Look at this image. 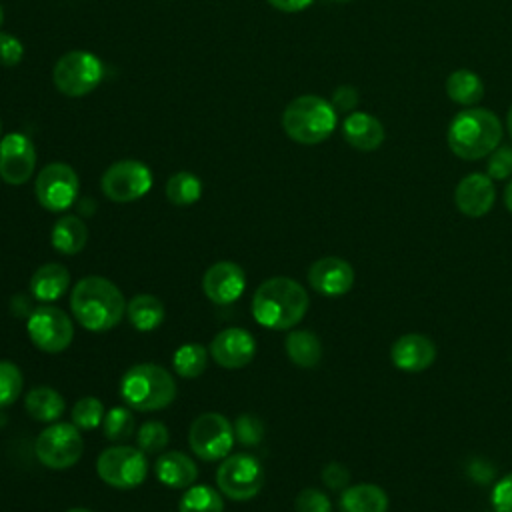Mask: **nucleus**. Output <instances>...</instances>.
<instances>
[{"label":"nucleus","mask_w":512,"mask_h":512,"mask_svg":"<svg viewBox=\"0 0 512 512\" xmlns=\"http://www.w3.org/2000/svg\"><path fill=\"white\" fill-rule=\"evenodd\" d=\"M100 184L112 202H134L150 190L152 172L138 160H120L104 172Z\"/></svg>","instance_id":"ddd939ff"},{"label":"nucleus","mask_w":512,"mask_h":512,"mask_svg":"<svg viewBox=\"0 0 512 512\" xmlns=\"http://www.w3.org/2000/svg\"><path fill=\"white\" fill-rule=\"evenodd\" d=\"M504 204H506V208L512 212V180L508 182V186H506V190H504Z\"/></svg>","instance_id":"c03bdc74"},{"label":"nucleus","mask_w":512,"mask_h":512,"mask_svg":"<svg viewBox=\"0 0 512 512\" xmlns=\"http://www.w3.org/2000/svg\"><path fill=\"white\" fill-rule=\"evenodd\" d=\"M494 512H512V472L502 476L492 490Z\"/></svg>","instance_id":"ea45409f"},{"label":"nucleus","mask_w":512,"mask_h":512,"mask_svg":"<svg viewBox=\"0 0 512 512\" xmlns=\"http://www.w3.org/2000/svg\"><path fill=\"white\" fill-rule=\"evenodd\" d=\"M296 512H332L328 496L318 488H304L294 500Z\"/></svg>","instance_id":"e433bc0d"},{"label":"nucleus","mask_w":512,"mask_h":512,"mask_svg":"<svg viewBox=\"0 0 512 512\" xmlns=\"http://www.w3.org/2000/svg\"><path fill=\"white\" fill-rule=\"evenodd\" d=\"M68 512H90V510H86V508H72V510H68Z\"/></svg>","instance_id":"49530a36"},{"label":"nucleus","mask_w":512,"mask_h":512,"mask_svg":"<svg viewBox=\"0 0 512 512\" xmlns=\"http://www.w3.org/2000/svg\"><path fill=\"white\" fill-rule=\"evenodd\" d=\"M2 22H4V10H2V6H0V26H2Z\"/></svg>","instance_id":"de8ad7c7"},{"label":"nucleus","mask_w":512,"mask_h":512,"mask_svg":"<svg viewBox=\"0 0 512 512\" xmlns=\"http://www.w3.org/2000/svg\"><path fill=\"white\" fill-rule=\"evenodd\" d=\"M104 404L94 396L80 398L72 408V424L80 430H94L104 420Z\"/></svg>","instance_id":"473e14b6"},{"label":"nucleus","mask_w":512,"mask_h":512,"mask_svg":"<svg viewBox=\"0 0 512 512\" xmlns=\"http://www.w3.org/2000/svg\"><path fill=\"white\" fill-rule=\"evenodd\" d=\"M138 448L144 452V454H156V452H162L170 440V432L168 428L158 422V420H150V422H144L140 428H138Z\"/></svg>","instance_id":"f704fd0d"},{"label":"nucleus","mask_w":512,"mask_h":512,"mask_svg":"<svg viewBox=\"0 0 512 512\" xmlns=\"http://www.w3.org/2000/svg\"><path fill=\"white\" fill-rule=\"evenodd\" d=\"M26 412L38 422H56L64 412V398L50 386H36L26 394Z\"/></svg>","instance_id":"cd10ccee"},{"label":"nucleus","mask_w":512,"mask_h":512,"mask_svg":"<svg viewBox=\"0 0 512 512\" xmlns=\"http://www.w3.org/2000/svg\"><path fill=\"white\" fill-rule=\"evenodd\" d=\"M202 196V182L192 172H176L166 182V198L176 206L194 204Z\"/></svg>","instance_id":"c756f323"},{"label":"nucleus","mask_w":512,"mask_h":512,"mask_svg":"<svg viewBox=\"0 0 512 512\" xmlns=\"http://www.w3.org/2000/svg\"><path fill=\"white\" fill-rule=\"evenodd\" d=\"M102 74H104V66L100 58L84 50L66 52L52 70L56 88L64 96H72V98H80L92 92L100 84Z\"/></svg>","instance_id":"0eeeda50"},{"label":"nucleus","mask_w":512,"mask_h":512,"mask_svg":"<svg viewBox=\"0 0 512 512\" xmlns=\"http://www.w3.org/2000/svg\"><path fill=\"white\" fill-rule=\"evenodd\" d=\"M494 200H496V188L488 174L472 172L464 176L454 190L456 208L468 218H480L488 214L494 206Z\"/></svg>","instance_id":"a211bd4d"},{"label":"nucleus","mask_w":512,"mask_h":512,"mask_svg":"<svg viewBox=\"0 0 512 512\" xmlns=\"http://www.w3.org/2000/svg\"><path fill=\"white\" fill-rule=\"evenodd\" d=\"M0 134H2V120H0Z\"/></svg>","instance_id":"8fccbe9b"},{"label":"nucleus","mask_w":512,"mask_h":512,"mask_svg":"<svg viewBox=\"0 0 512 512\" xmlns=\"http://www.w3.org/2000/svg\"><path fill=\"white\" fill-rule=\"evenodd\" d=\"M310 286L322 296H344L354 284V268L338 256H324L308 268Z\"/></svg>","instance_id":"dca6fc26"},{"label":"nucleus","mask_w":512,"mask_h":512,"mask_svg":"<svg viewBox=\"0 0 512 512\" xmlns=\"http://www.w3.org/2000/svg\"><path fill=\"white\" fill-rule=\"evenodd\" d=\"M70 286V272L56 262H48L40 266L30 278V292L40 302H54Z\"/></svg>","instance_id":"4be33fe9"},{"label":"nucleus","mask_w":512,"mask_h":512,"mask_svg":"<svg viewBox=\"0 0 512 512\" xmlns=\"http://www.w3.org/2000/svg\"><path fill=\"white\" fill-rule=\"evenodd\" d=\"M22 56H24L22 42L8 32H0V64L16 66L22 60Z\"/></svg>","instance_id":"58836bf2"},{"label":"nucleus","mask_w":512,"mask_h":512,"mask_svg":"<svg viewBox=\"0 0 512 512\" xmlns=\"http://www.w3.org/2000/svg\"><path fill=\"white\" fill-rule=\"evenodd\" d=\"M446 94L456 104L474 106L484 96V84L478 74H474L472 70L460 68L446 78Z\"/></svg>","instance_id":"bb28decb"},{"label":"nucleus","mask_w":512,"mask_h":512,"mask_svg":"<svg viewBox=\"0 0 512 512\" xmlns=\"http://www.w3.org/2000/svg\"><path fill=\"white\" fill-rule=\"evenodd\" d=\"M332 2H350V0H332Z\"/></svg>","instance_id":"09e8293b"},{"label":"nucleus","mask_w":512,"mask_h":512,"mask_svg":"<svg viewBox=\"0 0 512 512\" xmlns=\"http://www.w3.org/2000/svg\"><path fill=\"white\" fill-rule=\"evenodd\" d=\"M392 364L404 372H422L436 360V344L424 334H404L390 348Z\"/></svg>","instance_id":"6ab92c4d"},{"label":"nucleus","mask_w":512,"mask_h":512,"mask_svg":"<svg viewBox=\"0 0 512 512\" xmlns=\"http://www.w3.org/2000/svg\"><path fill=\"white\" fill-rule=\"evenodd\" d=\"M50 242L60 254H78L88 242V228L82 218L66 214L54 222Z\"/></svg>","instance_id":"b1692460"},{"label":"nucleus","mask_w":512,"mask_h":512,"mask_svg":"<svg viewBox=\"0 0 512 512\" xmlns=\"http://www.w3.org/2000/svg\"><path fill=\"white\" fill-rule=\"evenodd\" d=\"M208 362V352L204 346L196 344V342H188L182 344L172 358V366L176 370L178 376L182 378H196L204 372Z\"/></svg>","instance_id":"7c9ffc66"},{"label":"nucleus","mask_w":512,"mask_h":512,"mask_svg":"<svg viewBox=\"0 0 512 512\" xmlns=\"http://www.w3.org/2000/svg\"><path fill=\"white\" fill-rule=\"evenodd\" d=\"M338 114L332 102L316 96L304 94L294 98L282 114L284 132L298 144H320L336 128Z\"/></svg>","instance_id":"39448f33"},{"label":"nucleus","mask_w":512,"mask_h":512,"mask_svg":"<svg viewBox=\"0 0 512 512\" xmlns=\"http://www.w3.org/2000/svg\"><path fill=\"white\" fill-rule=\"evenodd\" d=\"M36 168V150L28 136L20 132L6 134L0 140V178L6 184H24Z\"/></svg>","instance_id":"4468645a"},{"label":"nucleus","mask_w":512,"mask_h":512,"mask_svg":"<svg viewBox=\"0 0 512 512\" xmlns=\"http://www.w3.org/2000/svg\"><path fill=\"white\" fill-rule=\"evenodd\" d=\"M234 438L244 444V446H254L262 440L264 436V424L260 418L252 416V414H242L236 418L234 422Z\"/></svg>","instance_id":"c9c22d12"},{"label":"nucleus","mask_w":512,"mask_h":512,"mask_svg":"<svg viewBox=\"0 0 512 512\" xmlns=\"http://www.w3.org/2000/svg\"><path fill=\"white\" fill-rule=\"evenodd\" d=\"M314 0H268L270 6L282 10V12H300L308 8Z\"/></svg>","instance_id":"37998d69"},{"label":"nucleus","mask_w":512,"mask_h":512,"mask_svg":"<svg viewBox=\"0 0 512 512\" xmlns=\"http://www.w3.org/2000/svg\"><path fill=\"white\" fill-rule=\"evenodd\" d=\"M26 330L32 344L48 354L66 350L74 338L70 316L56 306H40L32 310L26 322Z\"/></svg>","instance_id":"9b49d317"},{"label":"nucleus","mask_w":512,"mask_h":512,"mask_svg":"<svg viewBox=\"0 0 512 512\" xmlns=\"http://www.w3.org/2000/svg\"><path fill=\"white\" fill-rule=\"evenodd\" d=\"M24 378L14 362L0 360V408L14 404L22 394Z\"/></svg>","instance_id":"72a5a7b5"},{"label":"nucleus","mask_w":512,"mask_h":512,"mask_svg":"<svg viewBox=\"0 0 512 512\" xmlns=\"http://www.w3.org/2000/svg\"><path fill=\"white\" fill-rule=\"evenodd\" d=\"M286 354L288 358L302 368H312L322 358L320 338L310 330H292L286 336Z\"/></svg>","instance_id":"a878e982"},{"label":"nucleus","mask_w":512,"mask_h":512,"mask_svg":"<svg viewBox=\"0 0 512 512\" xmlns=\"http://www.w3.org/2000/svg\"><path fill=\"white\" fill-rule=\"evenodd\" d=\"M358 104V94L352 86H340L332 94V106L336 112H352Z\"/></svg>","instance_id":"79ce46f5"},{"label":"nucleus","mask_w":512,"mask_h":512,"mask_svg":"<svg viewBox=\"0 0 512 512\" xmlns=\"http://www.w3.org/2000/svg\"><path fill=\"white\" fill-rule=\"evenodd\" d=\"M70 308L82 328L106 332L122 320L126 302L112 280L104 276H84L72 288Z\"/></svg>","instance_id":"f257e3e1"},{"label":"nucleus","mask_w":512,"mask_h":512,"mask_svg":"<svg viewBox=\"0 0 512 512\" xmlns=\"http://www.w3.org/2000/svg\"><path fill=\"white\" fill-rule=\"evenodd\" d=\"M36 200L50 212H62L70 208L78 196V176L72 166L64 162H52L40 170L34 184Z\"/></svg>","instance_id":"f8f14e48"},{"label":"nucleus","mask_w":512,"mask_h":512,"mask_svg":"<svg viewBox=\"0 0 512 512\" xmlns=\"http://www.w3.org/2000/svg\"><path fill=\"white\" fill-rule=\"evenodd\" d=\"M486 172L492 180H504L512 174V146H498L490 152Z\"/></svg>","instance_id":"4c0bfd02"},{"label":"nucleus","mask_w":512,"mask_h":512,"mask_svg":"<svg viewBox=\"0 0 512 512\" xmlns=\"http://www.w3.org/2000/svg\"><path fill=\"white\" fill-rule=\"evenodd\" d=\"M178 512H224L222 496L208 484H192L180 498Z\"/></svg>","instance_id":"c85d7f7f"},{"label":"nucleus","mask_w":512,"mask_h":512,"mask_svg":"<svg viewBox=\"0 0 512 512\" xmlns=\"http://www.w3.org/2000/svg\"><path fill=\"white\" fill-rule=\"evenodd\" d=\"M344 140L362 152H372L380 148L386 138L382 122L368 112H350L342 124Z\"/></svg>","instance_id":"aec40b11"},{"label":"nucleus","mask_w":512,"mask_h":512,"mask_svg":"<svg viewBox=\"0 0 512 512\" xmlns=\"http://www.w3.org/2000/svg\"><path fill=\"white\" fill-rule=\"evenodd\" d=\"M310 298L302 284L288 276L264 280L252 296L254 320L270 330L294 328L306 314Z\"/></svg>","instance_id":"f03ea898"},{"label":"nucleus","mask_w":512,"mask_h":512,"mask_svg":"<svg viewBox=\"0 0 512 512\" xmlns=\"http://www.w3.org/2000/svg\"><path fill=\"white\" fill-rule=\"evenodd\" d=\"M34 452L36 458L52 470L70 468L80 460L84 452L80 428L68 422H56L46 426L34 442Z\"/></svg>","instance_id":"6e6552de"},{"label":"nucleus","mask_w":512,"mask_h":512,"mask_svg":"<svg viewBox=\"0 0 512 512\" xmlns=\"http://www.w3.org/2000/svg\"><path fill=\"white\" fill-rule=\"evenodd\" d=\"M506 128H508V134H510V138H512V106H510V110H508V118H506Z\"/></svg>","instance_id":"a18cd8bd"},{"label":"nucleus","mask_w":512,"mask_h":512,"mask_svg":"<svg viewBox=\"0 0 512 512\" xmlns=\"http://www.w3.org/2000/svg\"><path fill=\"white\" fill-rule=\"evenodd\" d=\"M340 512H388V496L378 484H354L342 490Z\"/></svg>","instance_id":"5701e85b"},{"label":"nucleus","mask_w":512,"mask_h":512,"mask_svg":"<svg viewBox=\"0 0 512 512\" xmlns=\"http://www.w3.org/2000/svg\"><path fill=\"white\" fill-rule=\"evenodd\" d=\"M104 436L110 442H124L134 434V416L124 406H114L104 414L102 420Z\"/></svg>","instance_id":"2f4dec72"},{"label":"nucleus","mask_w":512,"mask_h":512,"mask_svg":"<svg viewBox=\"0 0 512 512\" xmlns=\"http://www.w3.org/2000/svg\"><path fill=\"white\" fill-rule=\"evenodd\" d=\"M322 482L330 488V490H344L350 484V472L344 464L340 462H330L324 466L322 470Z\"/></svg>","instance_id":"a19ab883"},{"label":"nucleus","mask_w":512,"mask_h":512,"mask_svg":"<svg viewBox=\"0 0 512 512\" xmlns=\"http://www.w3.org/2000/svg\"><path fill=\"white\" fill-rule=\"evenodd\" d=\"M202 288L208 300L226 306L236 302L244 294L246 274L236 262L220 260L206 270L202 278Z\"/></svg>","instance_id":"2eb2a0df"},{"label":"nucleus","mask_w":512,"mask_h":512,"mask_svg":"<svg viewBox=\"0 0 512 512\" xmlns=\"http://www.w3.org/2000/svg\"><path fill=\"white\" fill-rule=\"evenodd\" d=\"M216 484L224 496L242 502L254 498L264 484V468L250 454H232L222 458L216 472Z\"/></svg>","instance_id":"1a4fd4ad"},{"label":"nucleus","mask_w":512,"mask_h":512,"mask_svg":"<svg viewBox=\"0 0 512 512\" xmlns=\"http://www.w3.org/2000/svg\"><path fill=\"white\" fill-rule=\"evenodd\" d=\"M234 428L222 414L206 412L200 414L188 432V442L192 452L206 462L222 460L230 454L234 444Z\"/></svg>","instance_id":"9d476101"},{"label":"nucleus","mask_w":512,"mask_h":512,"mask_svg":"<svg viewBox=\"0 0 512 512\" xmlns=\"http://www.w3.org/2000/svg\"><path fill=\"white\" fill-rule=\"evenodd\" d=\"M448 146L462 160L490 156L502 140V124L488 108H468L458 112L448 126Z\"/></svg>","instance_id":"7ed1b4c3"},{"label":"nucleus","mask_w":512,"mask_h":512,"mask_svg":"<svg viewBox=\"0 0 512 512\" xmlns=\"http://www.w3.org/2000/svg\"><path fill=\"white\" fill-rule=\"evenodd\" d=\"M256 354L254 336L244 328H224L210 342V356L224 368H242Z\"/></svg>","instance_id":"f3484780"},{"label":"nucleus","mask_w":512,"mask_h":512,"mask_svg":"<svg viewBox=\"0 0 512 512\" xmlns=\"http://www.w3.org/2000/svg\"><path fill=\"white\" fill-rule=\"evenodd\" d=\"M120 396L134 410L154 412L166 408L176 398V382L166 368L142 362L128 368L122 376Z\"/></svg>","instance_id":"20e7f679"},{"label":"nucleus","mask_w":512,"mask_h":512,"mask_svg":"<svg viewBox=\"0 0 512 512\" xmlns=\"http://www.w3.org/2000/svg\"><path fill=\"white\" fill-rule=\"evenodd\" d=\"M156 478L168 488H188L198 476V468L190 456L178 450H170L158 456L154 464Z\"/></svg>","instance_id":"412c9836"},{"label":"nucleus","mask_w":512,"mask_h":512,"mask_svg":"<svg viewBox=\"0 0 512 512\" xmlns=\"http://www.w3.org/2000/svg\"><path fill=\"white\" fill-rule=\"evenodd\" d=\"M96 472L108 486L130 490L146 480L148 460L140 448L118 444L100 452Z\"/></svg>","instance_id":"423d86ee"},{"label":"nucleus","mask_w":512,"mask_h":512,"mask_svg":"<svg viewBox=\"0 0 512 512\" xmlns=\"http://www.w3.org/2000/svg\"><path fill=\"white\" fill-rule=\"evenodd\" d=\"M130 324L140 332L156 330L164 322V304L152 294H136L126 304Z\"/></svg>","instance_id":"393cba45"}]
</instances>
